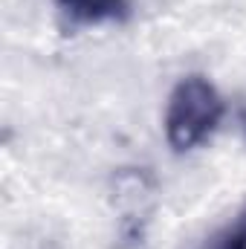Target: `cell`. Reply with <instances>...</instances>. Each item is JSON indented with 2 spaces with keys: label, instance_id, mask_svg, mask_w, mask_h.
Returning a JSON list of instances; mask_svg holds the SVG:
<instances>
[{
  "label": "cell",
  "instance_id": "obj_1",
  "mask_svg": "<svg viewBox=\"0 0 246 249\" xmlns=\"http://www.w3.org/2000/svg\"><path fill=\"white\" fill-rule=\"evenodd\" d=\"M223 119V99L217 87L203 75L183 78L165 110V136L174 151H191L214 133Z\"/></svg>",
  "mask_w": 246,
  "mask_h": 249
},
{
  "label": "cell",
  "instance_id": "obj_2",
  "mask_svg": "<svg viewBox=\"0 0 246 249\" xmlns=\"http://www.w3.org/2000/svg\"><path fill=\"white\" fill-rule=\"evenodd\" d=\"M75 23H105L119 20L127 12V0H58Z\"/></svg>",
  "mask_w": 246,
  "mask_h": 249
},
{
  "label": "cell",
  "instance_id": "obj_3",
  "mask_svg": "<svg viewBox=\"0 0 246 249\" xmlns=\"http://www.w3.org/2000/svg\"><path fill=\"white\" fill-rule=\"evenodd\" d=\"M214 249H246V209L241 212V217L223 232V238L217 241Z\"/></svg>",
  "mask_w": 246,
  "mask_h": 249
}]
</instances>
